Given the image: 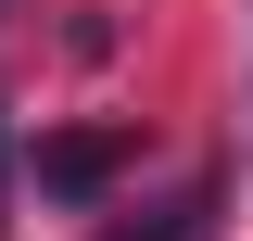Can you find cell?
<instances>
[{
	"instance_id": "7a4b0ae2",
	"label": "cell",
	"mask_w": 253,
	"mask_h": 241,
	"mask_svg": "<svg viewBox=\"0 0 253 241\" xmlns=\"http://www.w3.org/2000/svg\"><path fill=\"white\" fill-rule=\"evenodd\" d=\"M114 241H215V178H190L177 203L152 216V229H114Z\"/></svg>"
},
{
	"instance_id": "3957f363",
	"label": "cell",
	"mask_w": 253,
	"mask_h": 241,
	"mask_svg": "<svg viewBox=\"0 0 253 241\" xmlns=\"http://www.w3.org/2000/svg\"><path fill=\"white\" fill-rule=\"evenodd\" d=\"M0 216H13V115H0Z\"/></svg>"
},
{
	"instance_id": "6da1fadb",
	"label": "cell",
	"mask_w": 253,
	"mask_h": 241,
	"mask_svg": "<svg viewBox=\"0 0 253 241\" xmlns=\"http://www.w3.org/2000/svg\"><path fill=\"white\" fill-rule=\"evenodd\" d=\"M126 127H63V140H38V190H51V203H101V190L126 178Z\"/></svg>"
}]
</instances>
